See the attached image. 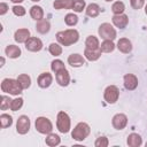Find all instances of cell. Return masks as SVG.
Instances as JSON below:
<instances>
[{
  "instance_id": "1",
  "label": "cell",
  "mask_w": 147,
  "mask_h": 147,
  "mask_svg": "<svg viewBox=\"0 0 147 147\" xmlns=\"http://www.w3.org/2000/svg\"><path fill=\"white\" fill-rule=\"evenodd\" d=\"M79 39V33L75 29H68L64 31H59L56 33V40L62 46H70L72 44H76Z\"/></svg>"
},
{
  "instance_id": "2",
  "label": "cell",
  "mask_w": 147,
  "mask_h": 147,
  "mask_svg": "<svg viewBox=\"0 0 147 147\" xmlns=\"http://www.w3.org/2000/svg\"><path fill=\"white\" fill-rule=\"evenodd\" d=\"M1 91L11 95H20L23 91L21 84L18 83L17 79L13 78H5L1 82Z\"/></svg>"
},
{
  "instance_id": "3",
  "label": "cell",
  "mask_w": 147,
  "mask_h": 147,
  "mask_svg": "<svg viewBox=\"0 0 147 147\" xmlns=\"http://www.w3.org/2000/svg\"><path fill=\"white\" fill-rule=\"evenodd\" d=\"M90 132H91L90 125L87 123H85V122H80L74 127V130L71 132V137L76 141H83V140H85L87 138Z\"/></svg>"
},
{
  "instance_id": "4",
  "label": "cell",
  "mask_w": 147,
  "mask_h": 147,
  "mask_svg": "<svg viewBox=\"0 0 147 147\" xmlns=\"http://www.w3.org/2000/svg\"><path fill=\"white\" fill-rule=\"evenodd\" d=\"M56 127L61 133H68L71 129V121L65 111H59L56 116Z\"/></svg>"
},
{
  "instance_id": "5",
  "label": "cell",
  "mask_w": 147,
  "mask_h": 147,
  "mask_svg": "<svg viewBox=\"0 0 147 147\" xmlns=\"http://www.w3.org/2000/svg\"><path fill=\"white\" fill-rule=\"evenodd\" d=\"M98 33L103 40H114L117 36L116 30L113 28V25L110 23H102L99 26Z\"/></svg>"
},
{
  "instance_id": "6",
  "label": "cell",
  "mask_w": 147,
  "mask_h": 147,
  "mask_svg": "<svg viewBox=\"0 0 147 147\" xmlns=\"http://www.w3.org/2000/svg\"><path fill=\"white\" fill-rule=\"evenodd\" d=\"M34 125H36V130L41 134H48L53 130V124L47 117H42V116L38 117L36 119Z\"/></svg>"
},
{
  "instance_id": "7",
  "label": "cell",
  "mask_w": 147,
  "mask_h": 147,
  "mask_svg": "<svg viewBox=\"0 0 147 147\" xmlns=\"http://www.w3.org/2000/svg\"><path fill=\"white\" fill-rule=\"evenodd\" d=\"M103 98L106 100L107 103H115L118 98H119V90L117 86L115 85H109L106 87L105 90V93H103Z\"/></svg>"
},
{
  "instance_id": "8",
  "label": "cell",
  "mask_w": 147,
  "mask_h": 147,
  "mask_svg": "<svg viewBox=\"0 0 147 147\" xmlns=\"http://www.w3.org/2000/svg\"><path fill=\"white\" fill-rule=\"evenodd\" d=\"M30 125H31V123H30V119H29L28 116H25V115L20 116L18 119H17V123H16V131H17V133L26 134L29 132V130H30Z\"/></svg>"
},
{
  "instance_id": "9",
  "label": "cell",
  "mask_w": 147,
  "mask_h": 147,
  "mask_svg": "<svg viewBox=\"0 0 147 147\" xmlns=\"http://www.w3.org/2000/svg\"><path fill=\"white\" fill-rule=\"evenodd\" d=\"M111 124L114 126V129L116 130H123L126 125H127V116L125 114H116L114 115L113 119H111Z\"/></svg>"
},
{
  "instance_id": "10",
  "label": "cell",
  "mask_w": 147,
  "mask_h": 147,
  "mask_svg": "<svg viewBox=\"0 0 147 147\" xmlns=\"http://www.w3.org/2000/svg\"><path fill=\"white\" fill-rule=\"evenodd\" d=\"M24 44L25 48L30 52H39L42 48V41L37 37H30Z\"/></svg>"
},
{
  "instance_id": "11",
  "label": "cell",
  "mask_w": 147,
  "mask_h": 147,
  "mask_svg": "<svg viewBox=\"0 0 147 147\" xmlns=\"http://www.w3.org/2000/svg\"><path fill=\"white\" fill-rule=\"evenodd\" d=\"M124 87L129 91H133L138 87V78L133 74H126L124 75Z\"/></svg>"
},
{
  "instance_id": "12",
  "label": "cell",
  "mask_w": 147,
  "mask_h": 147,
  "mask_svg": "<svg viewBox=\"0 0 147 147\" xmlns=\"http://www.w3.org/2000/svg\"><path fill=\"white\" fill-rule=\"evenodd\" d=\"M55 78H56V82L60 86H68L69 83H70V75H69V71L67 69H62L60 71H57L55 74Z\"/></svg>"
},
{
  "instance_id": "13",
  "label": "cell",
  "mask_w": 147,
  "mask_h": 147,
  "mask_svg": "<svg viewBox=\"0 0 147 147\" xmlns=\"http://www.w3.org/2000/svg\"><path fill=\"white\" fill-rule=\"evenodd\" d=\"M37 83H38V86L41 87V88H47L51 86V84L53 83V76L49 74V72H42L38 76V79H37Z\"/></svg>"
},
{
  "instance_id": "14",
  "label": "cell",
  "mask_w": 147,
  "mask_h": 147,
  "mask_svg": "<svg viewBox=\"0 0 147 147\" xmlns=\"http://www.w3.org/2000/svg\"><path fill=\"white\" fill-rule=\"evenodd\" d=\"M111 21H113V24H114L116 28H119V29H124V28H126V25L129 24V17H127V15H125V14L114 15V16L111 17Z\"/></svg>"
},
{
  "instance_id": "15",
  "label": "cell",
  "mask_w": 147,
  "mask_h": 147,
  "mask_svg": "<svg viewBox=\"0 0 147 147\" xmlns=\"http://www.w3.org/2000/svg\"><path fill=\"white\" fill-rule=\"evenodd\" d=\"M29 38H30V31H29V29L22 28V29L16 30L15 33H14V39H15V41L18 42V44L25 42Z\"/></svg>"
},
{
  "instance_id": "16",
  "label": "cell",
  "mask_w": 147,
  "mask_h": 147,
  "mask_svg": "<svg viewBox=\"0 0 147 147\" xmlns=\"http://www.w3.org/2000/svg\"><path fill=\"white\" fill-rule=\"evenodd\" d=\"M68 63L74 68H78V67H82L83 64H85V59L80 54L74 53L68 56Z\"/></svg>"
},
{
  "instance_id": "17",
  "label": "cell",
  "mask_w": 147,
  "mask_h": 147,
  "mask_svg": "<svg viewBox=\"0 0 147 147\" xmlns=\"http://www.w3.org/2000/svg\"><path fill=\"white\" fill-rule=\"evenodd\" d=\"M116 47L118 48L119 52H122L124 54H127V53H130L132 51V42L127 38H121L117 41Z\"/></svg>"
},
{
  "instance_id": "18",
  "label": "cell",
  "mask_w": 147,
  "mask_h": 147,
  "mask_svg": "<svg viewBox=\"0 0 147 147\" xmlns=\"http://www.w3.org/2000/svg\"><path fill=\"white\" fill-rule=\"evenodd\" d=\"M101 49L96 48V49H91V48H86L84 49V56L86 57V60L88 61H96L100 56H101Z\"/></svg>"
},
{
  "instance_id": "19",
  "label": "cell",
  "mask_w": 147,
  "mask_h": 147,
  "mask_svg": "<svg viewBox=\"0 0 147 147\" xmlns=\"http://www.w3.org/2000/svg\"><path fill=\"white\" fill-rule=\"evenodd\" d=\"M126 144L130 147H139L142 145V139L138 133H130L127 136Z\"/></svg>"
},
{
  "instance_id": "20",
  "label": "cell",
  "mask_w": 147,
  "mask_h": 147,
  "mask_svg": "<svg viewBox=\"0 0 147 147\" xmlns=\"http://www.w3.org/2000/svg\"><path fill=\"white\" fill-rule=\"evenodd\" d=\"M36 30H37V32H39V33H41V34L47 33V32L51 30V23H49V21H47V20H45V18H42V20H40V21H37Z\"/></svg>"
},
{
  "instance_id": "21",
  "label": "cell",
  "mask_w": 147,
  "mask_h": 147,
  "mask_svg": "<svg viewBox=\"0 0 147 147\" xmlns=\"http://www.w3.org/2000/svg\"><path fill=\"white\" fill-rule=\"evenodd\" d=\"M5 53L10 59H17L21 55V48L16 45H8L5 49Z\"/></svg>"
},
{
  "instance_id": "22",
  "label": "cell",
  "mask_w": 147,
  "mask_h": 147,
  "mask_svg": "<svg viewBox=\"0 0 147 147\" xmlns=\"http://www.w3.org/2000/svg\"><path fill=\"white\" fill-rule=\"evenodd\" d=\"M74 0H55L53 6L55 9H72Z\"/></svg>"
},
{
  "instance_id": "23",
  "label": "cell",
  "mask_w": 147,
  "mask_h": 147,
  "mask_svg": "<svg viewBox=\"0 0 147 147\" xmlns=\"http://www.w3.org/2000/svg\"><path fill=\"white\" fill-rule=\"evenodd\" d=\"M30 15L33 20L36 21H40L44 18V9L40 7V6H32L30 8Z\"/></svg>"
},
{
  "instance_id": "24",
  "label": "cell",
  "mask_w": 147,
  "mask_h": 147,
  "mask_svg": "<svg viewBox=\"0 0 147 147\" xmlns=\"http://www.w3.org/2000/svg\"><path fill=\"white\" fill-rule=\"evenodd\" d=\"M45 142H46L47 146L55 147V146L60 145V142H61V138H60L57 134H55V133H48L47 137H46V139H45Z\"/></svg>"
},
{
  "instance_id": "25",
  "label": "cell",
  "mask_w": 147,
  "mask_h": 147,
  "mask_svg": "<svg viewBox=\"0 0 147 147\" xmlns=\"http://www.w3.org/2000/svg\"><path fill=\"white\" fill-rule=\"evenodd\" d=\"M100 10L101 9H100V6L98 3H90L85 9L86 15L90 17H96L100 14Z\"/></svg>"
},
{
  "instance_id": "26",
  "label": "cell",
  "mask_w": 147,
  "mask_h": 147,
  "mask_svg": "<svg viewBox=\"0 0 147 147\" xmlns=\"http://www.w3.org/2000/svg\"><path fill=\"white\" fill-rule=\"evenodd\" d=\"M85 46H86V48H91V49L100 48L99 39L95 36H88L86 38V40H85Z\"/></svg>"
},
{
  "instance_id": "27",
  "label": "cell",
  "mask_w": 147,
  "mask_h": 147,
  "mask_svg": "<svg viewBox=\"0 0 147 147\" xmlns=\"http://www.w3.org/2000/svg\"><path fill=\"white\" fill-rule=\"evenodd\" d=\"M115 47H116V45L114 44L113 40H103L100 45V49L102 53H110L115 49Z\"/></svg>"
},
{
  "instance_id": "28",
  "label": "cell",
  "mask_w": 147,
  "mask_h": 147,
  "mask_svg": "<svg viewBox=\"0 0 147 147\" xmlns=\"http://www.w3.org/2000/svg\"><path fill=\"white\" fill-rule=\"evenodd\" d=\"M17 80H18V83L21 84V86H22L23 90L29 88L30 85H31V77H30L29 75H26V74L20 75V76L17 77Z\"/></svg>"
},
{
  "instance_id": "29",
  "label": "cell",
  "mask_w": 147,
  "mask_h": 147,
  "mask_svg": "<svg viewBox=\"0 0 147 147\" xmlns=\"http://www.w3.org/2000/svg\"><path fill=\"white\" fill-rule=\"evenodd\" d=\"M13 124V117L8 114H1L0 115V127L6 129L9 127Z\"/></svg>"
},
{
  "instance_id": "30",
  "label": "cell",
  "mask_w": 147,
  "mask_h": 147,
  "mask_svg": "<svg viewBox=\"0 0 147 147\" xmlns=\"http://www.w3.org/2000/svg\"><path fill=\"white\" fill-rule=\"evenodd\" d=\"M124 10H125V5L122 1H115L111 6V11L114 13V15L123 14Z\"/></svg>"
},
{
  "instance_id": "31",
  "label": "cell",
  "mask_w": 147,
  "mask_h": 147,
  "mask_svg": "<svg viewBox=\"0 0 147 147\" xmlns=\"http://www.w3.org/2000/svg\"><path fill=\"white\" fill-rule=\"evenodd\" d=\"M64 22H65V24H67L68 26H75V25L78 23V17H77L76 14H74V13H69V14L65 15V17H64Z\"/></svg>"
},
{
  "instance_id": "32",
  "label": "cell",
  "mask_w": 147,
  "mask_h": 147,
  "mask_svg": "<svg viewBox=\"0 0 147 147\" xmlns=\"http://www.w3.org/2000/svg\"><path fill=\"white\" fill-rule=\"evenodd\" d=\"M48 51L52 55L54 56H59L62 54V47L60 46V44H55V42H52L48 47Z\"/></svg>"
},
{
  "instance_id": "33",
  "label": "cell",
  "mask_w": 147,
  "mask_h": 147,
  "mask_svg": "<svg viewBox=\"0 0 147 147\" xmlns=\"http://www.w3.org/2000/svg\"><path fill=\"white\" fill-rule=\"evenodd\" d=\"M51 69H52L53 72L56 74L57 71H60L62 69H65V65L61 60H53L52 63H51Z\"/></svg>"
},
{
  "instance_id": "34",
  "label": "cell",
  "mask_w": 147,
  "mask_h": 147,
  "mask_svg": "<svg viewBox=\"0 0 147 147\" xmlns=\"http://www.w3.org/2000/svg\"><path fill=\"white\" fill-rule=\"evenodd\" d=\"M23 106V99L22 98H16L14 100H11V103H10V110L13 111H17L22 108Z\"/></svg>"
},
{
  "instance_id": "35",
  "label": "cell",
  "mask_w": 147,
  "mask_h": 147,
  "mask_svg": "<svg viewBox=\"0 0 147 147\" xmlns=\"http://www.w3.org/2000/svg\"><path fill=\"white\" fill-rule=\"evenodd\" d=\"M10 103H11V99L7 95H1V101H0V108L1 110H6L8 108H10Z\"/></svg>"
},
{
  "instance_id": "36",
  "label": "cell",
  "mask_w": 147,
  "mask_h": 147,
  "mask_svg": "<svg viewBox=\"0 0 147 147\" xmlns=\"http://www.w3.org/2000/svg\"><path fill=\"white\" fill-rule=\"evenodd\" d=\"M85 6H86V3L84 0H75L74 5H72V9L76 13H82L83 9H85Z\"/></svg>"
},
{
  "instance_id": "37",
  "label": "cell",
  "mask_w": 147,
  "mask_h": 147,
  "mask_svg": "<svg viewBox=\"0 0 147 147\" xmlns=\"http://www.w3.org/2000/svg\"><path fill=\"white\" fill-rule=\"evenodd\" d=\"M11 10H13L14 15H16V16H24V15L26 14L25 8H24L23 6H20V5H15V6L11 8Z\"/></svg>"
},
{
  "instance_id": "38",
  "label": "cell",
  "mask_w": 147,
  "mask_h": 147,
  "mask_svg": "<svg viewBox=\"0 0 147 147\" xmlns=\"http://www.w3.org/2000/svg\"><path fill=\"white\" fill-rule=\"evenodd\" d=\"M108 145H109V141H108L107 137H99V138H96V140L94 142L95 147H107Z\"/></svg>"
},
{
  "instance_id": "39",
  "label": "cell",
  "mask_w": 147,
  "mask_h": 147,
  "mask_svg": "<svg viewBox=\"0 0 147 147\" xmlns=\"http://www.w3.org/2000/svg\"><path fill=\"white\" fill-rule=\"evenodd\" d=\"M130 3H131V7L133 9H140L144 7L145 5V0H130Z\"/></svg>"
},
{
  "instance_id": "40",
  "label": "cell",
  "mask_w": 147,
  "mask_h": 147,
  "mask_svg": "<svg viewBox=\"0 0 147 147\" xmlns=\"http://www.w3.org/2000/svg\"><path fill=\"white\" fill-rule=\"evenodd\" d=\"M8 5L5 2H0V15H5L8 11Z\"/></svg>"
},
{
  "instance_id": "41",
  "label": "cell",
  "mask_w": 147,
  "mask_h": 147,
  "mask_svg": "<svg viewBox=\"0 0 147 147\" xmlns=\"http://www.w3.org/2000/svg\"><path fill=\"white\" fill-rule=\"evenodd\" d=\"M13 3H21V2H23V0H10Z\"/></svg>"
},
{
  "instance_id": "42",
  "label": "cell",
  "mask_w": 147,
  "mask_h": 147,
  "mask_svg": "<svg viewBox=\"0 0 147 147\" xmlns=\"http://www.w3.org/2000/svg\"><path fill=\"white\" fill-rule=\"evenodd\" d=\"M5 64V59L3 57H1V64H0V67H2Z\"/></svg>"
},
{
  "instance_id": "43",
  "label": "cell",
  "mask_w": 147,
  "mask_h": 147,
  "mask_svg": "<svg viewBox=\"0 0 147 147\" xmlns=\"http://www.w3.org/2000/svg\"><path fill=\"white\" fill-rule=\"evenodd\" d=\"M145 13H146V15H147V5L145 6Z\"/></svg>"
},
{
  "instance_id": "44",
  "label": "cell",
  "mask_w": 147,
  "mask_h": 147,
  "mask_svg": "<svg viewBox=\"0 0 147 147\" xmlns=\"http://www.w3.org/2000/svg\"><path fill=\"white\" fill-rule=\"evenodd\" d=\"M31 1H33V2H38V1H40V0H31Z\"/></svg>"
},
{
  "instance_id": "45",
  "label": "cell",
  "mask_w": 147,
  "mask_h": 147,
  "mask_svg": "<svg viewBox=\"0 0 147 147\" xmlns=\"http://www.w3.org/2000/svg\"><path fill=\"white\" fill-rule=\"evenodd\" d=\"M105 1H107V2H109V1H113V0H105Z\"/></svg>"
},
{
  "instance_id": "46",
  "label": "cell",
  "mask_w": 147,
  "mask_h": 147,
  "mask_svg": "<svg viewBox=\"0 0 147 147\" xmlns=\"http://www.w3.org/2000/svg\"><path fill=\"white\" fill-rule=\"evenodd\" d=\"M146 147H147V142H146Z\"/></svg>"
}]
</instances>
